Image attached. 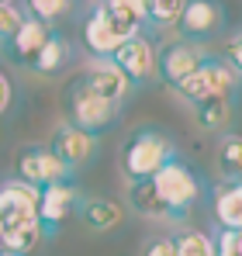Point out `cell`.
Wrapping results in <instances>:
<instances>
[{
    "mask_svg": "<svg viewBox=\"0 0 242 256\" xmlns=\"http://www.w3.org/2000/svg\"><path fill=\"white\" fill-rule=\"evenodd\" d=\"M138 256H173V239L170 236H152V239L142 242Z\"/></svg>",
    "mask_w": 242,
    "mask_h": 256,
    "instance_id": "4316f807",
    "label": "cell"
},
{
    "mask_svg": "<svg viewBox=\"0 0 242 256\" xmlns=\"http://www.w3.org/2000/svg\"><path fill=\"white\" fill-rule=\"evenodd\" d=\"M128 208L142 218H162V204L152 190V180H138L128 187Z\"/></svg>",
    "mask_w": 242,
    "mask_h": 256,
    "instance_id": "44dd1931",
    "label": "cell"
},
{
    "mask_svg": "<svg viewBox=\"0 0 242 256\" xmlns=\"http://www.w3.org/2000/svg\"><path fill=\"white\" fill-rule=\"evenodd\" d=\"M62 166H83V163H90L94 156H97V135H86L80 128H73L70 122H62V125L52 132V142L45 146Z\"/></svg>",
    "mask_w": 242,
    "mask_h": 256,
    "instance_id": "30bf717a",
    "label": "cell"
},
{
    "mask_svg": "<svg viewBox=\"0 0 242 256\" xmlns=\"http://www.w3.org/2000/svg\"><path fill=\"white\" fill-rule=\"evenodd\" d=\"M42 228L32 225V228H18V232H0V256H24L38 246Z\"/></svg>",
    "mask_w": 242,
    "mask_h": 256,
    "instance_id": "7402d4cb",
    "label": "cell"
},
{
    "mask_svg": "<svg viewBox=\"0 0 242 256\" xmlns=\"http://www.w3.org/2000/svg\"><path fill=\"white\" fill-rule=\"evenodd\" d=\"M80 80H83V86H86L90 94H97L100 100H108V104H114V108H121L124 97L132 94L128 80L114 70L111 59H94V62L80 73Z\"/></svg>",
    "mask_w": 242,
    "mask_h": 256,
    "instance_id": "7c38bea8",
    "label": "cell"
},
{
    "mask_svg": "<svg viewBox=\"0 0 242 256\" xmlns=\"http://www.w3.org/2000/svg\"><path fill=\"white\" fill-rule=\"evenodd\" d=\"M194 111H198V125L201 128L218 132V128L228 125V118H232V97H211V100H201V104H194Z\"/></svg>",
    "mask_w": 242,
    "mask_h": 256,
    "instance_id": "ffe728a7",
    "label": "cell"
},
{
    "mask_svg": "<svg viewBox=\"0 0 242 256\" xmlns=\"http://www.w3.org/2000/svg\"><path fill=\"white\" fill-rule=\"evenodd\" d=\"M66 62H70V42H66V35L62 32H48V38L42 45V52L35 56V62H32V70L42 73V76H56V73H62L66 70Z\"/></svg>",
    "mask_w": 242,
    "mask_h": 256,
    "instance_id": "e0dca14e",
    "label": "cell"
},
{
    "mask_svg": "<svg viewBox=\"0 0 242 256\" xmlns=\"http://www.w3.org/2000/svg\"><path fill=\"white\" fill-rule=\"evenodd\" d=\"M173 239V256H214V236L201 228H180Z\"/></svg>",
    "mask_w": 242,
    "mask_h": 256,
    "instance_id": "d6986e66",
    "label": "cell"
},
{
    "mask_svg": "<svg viewBox=\"0 0 242 256\" xmlns=\"http://www.w3.org/2000/svg\"><path fill=\"white\" fill-rule=\"evenodd\" d=\"M10 108V84H7V76L0 73V114Z\"/></svg>",
    "mask_w": 242,
    "mask_h": 256,
    "instance_id": "83f0119b",
    "label": "cell"
},
{
    "mask_svg": "<svg viewBox=\"0 0 242 256\" xmlns=\"http://www.w3.org/2000/svg\"><path fill=\"white\" fill-rule=\"evenodd\" d=\"M218 170H222V180L225 184H239L242 173V138L239 132H228L218 146Z\"/></svg>",
    "mask_w": 242,
    "mask_h": 256,
    "instance_id": "ac0fdd59",
    "label": "cell"
},
{
    "mask_svg": "<svg viewBox=\"0 0 242 256\" xmlns=\"http://www.w3.org/2000/svg\"><path fill=\"white\" fill-rule=\"evenodd\" d=\"M48 24H42L35 18H28L24 14V21H21V28L14 32V38H10V52H14V59L18 62H24V66H32L35 62V56L42 52V45L48 38Z\"/></svg>",
    "mask_w": 242,
    "mask_h": 256,
    "instance_id": "9a60e30c",
    "label": "cell"
},
{
    "mask_svg": "<svg viewBox=\"0 0 242 256\" xmlns=\"http://www.w3.org/2000/svg\"><path fill=\"white\" fill-rule=\"evenodd\" d=\"M204 59H208V52L201 45L184 42V38H170L156 48V76L166 86H176L180 80H187Z\"/></svg>",
    "mask_w": 242,
    "mask_h": 256,
    "instance_id": "52a82bcc",
    "label": "cell"
},
{
    "mask_svg": "<svg viewBox=\"0 0 242 256\" xmlns=\"http://www.w3.org/2000/svg\"><path fill=\"white\" fill-rule=\"evenodd\" d=\"M222 21H225V14H222V7H218V4L190 0V4H184L176 28H180V38H184V42H194V45H198V42H208V38L222 28Z\"/></svg>",
    "mask_w": 242,
    "mask_h": 256,
    "instance_id": "8fae6325",
    "label": "cell"
},
{
    "mask_svg": "<svg viewBox=\"0 0 242 256\" xmlns=\"http://www.w3.org/2000/svg\"><path fill=\"white\" fill-rule=\"evenodd\" d=\"M66 108H70V125L86 132V135H100V132H108V128L118 122V111L114 104H108V100H100L97 94H90L83 80L76 76L73 84H70V94H66Z\"/></svg>",
    "mask_w": 242,
    "mask_h": 256,
    "instance_id": "277c9868",
    "label": "cell"
},
{
    "mask_svg": "<svg viewBox=\"0 0 242 256\" xmlns=\"http://www.w3.org/2000/svg\"><path fill=\"white\" fill-rule=\"evenodd\" d=\"M73 212L80 214V222L90 232H111L124 222V208L111 198H76Z\"/></svg>",
    "mask_w": 242,
    "mask_h": 256,
    "instance_id": "5bb4252c",
    "label": "cell"
},
{
    "mask_svg": "<svg viewBox=\"0 0 242 256\" xmlns=\"http://www.w3.org/2000/svg\"><path fill=\"white\" fill-rule=\"evenodd\" d=\"M236 84H239V73H236V70H228L222 59H204L201 66H198L187 80H180L173 90H176L184 100L201 104V100H211V97H232Z\"/></svg>",
    "mask_w": 242,
    "mask_h": 256,
    "instance_id": "5b68a950",
    "label": "cell"
},
{
    "mask_svg": "<svg viewBox=\"0 0 242 256\" xmlns=\"http://www.w3.org/2000/svg\"><path fill=\"white\" fill-rule=\"evenodd\" d=\"M214 222L222 225V232H242V187L239 184H222L214 190Z\"/></svg>",
    "mask_w": 242,
    "mask_h": 256,
    "instance_id": "2e32d148",
    "label": "cell"
},
{
    "mask_svg": "<svg viewBox=\"0 0 242 256\" xmlns=\"http://www.w3.org/2000/svg\"><path fill=\"white\" fill-rule=\"evenodd\" d=\"M214 256H242V232H218Z\"/></svg>",
    "mask_w": 242,
    "mask_h": 256,
    "instance_id": "484cf974",
    "label": "cell"
},
{
    "mask_svg": "<svg viewBox=\"0 0 242 256\" xmlns=\"http://www.w3.org/2000/svg\"><path fill=\"white\" fill-rule=\"evenodd\" d=\"M21 21H24V7H18V4H0V38H14V32L21 28Z\"/></svg>",
    "mask_w": 242,
    "mask_h": 256,
    "instance_id": "d4e9b609",
    "label": "cell"
},
{
    "mask_svg": "<svg viewBox=\"0 0 242 256\" xmlns=\"http://www.w3.org/2000/svg\"><path fill=\"white\" fill-rule=\"evenodd\" d=\"M152 190H156V198L162 204V218L166 222H184L190 214V208L201 201L204 184L187 160L170 156L160 166V173L152 176Z\"/></svg>",
    "mask_w": 242,
    "mask_h": 256,
    "instance_id": "7a4b0ae2",
    "label": "cell"
},
{
    "mask_svg": "<svg viewBox=\"0 0 242 256\" xmlns=\"http://www.w3.org/2000/svg\"><path fill=\"white\" fill-rule=\"evenodd\" d=\"M180 10H184L180 0H152V4H149V14H146V24L173 28V24L180 21Z\"/></svg>",
    "mask_w": 242,
    "mask_h": 256,
    "instance_id": "603a6c76",
    "label": "cell"
},
{
    "mask_svg": "<svg viewBox=\"0 0 242 256\" xmlns=\"http://www.w3.org/2000/svg\"><path fill=\"white\" fill-rule=\"evenodd\" d=\"M170 156H176V149H173V138H170L166 132H160V128H138V132H132V138L124 142L121 170L128 176V184L152 180Z\"/></svg>",
    "mask_w": 242,
    "mask_h": 256,
    "instance_id": "3957f363",
    "label": "cell"
},
{
    "mask_svg": "<svg viewBox=\"0 0 242 256\" xmlns=\"http://www.w3.org/2000/svg\"><path fill=\"white\" fill-rule=\"evenodd\" d=\"M70 166H62L48 149H42V146H32V149H21V156H18V180L21 184H28V187H48V184H66L70 180Z\"/></svg>",
    "mask_w": 242,
    "mask_h": 256,
    "instance_id": "9c48e42d",
    "label": "cell"
},
{
    "mask_svg": "<svg viewBox=\"0 0 242 256\" xmlns=\"http://www.w3.org/2000/svg\"><path fill=\"white\" fill-rule=\"evenodd\" d=\"M111 62L121 76L128 80V86H142L156 76V45L149 42L146 35H135L128 42H121L111 52Z\"/></svg>",
    "mask_w": 242,
    "mask_h": 256,
    "instance_id": "ba28073f",
    "label": "cell"
},
{
    "mask_svg": "<svg viewBox=\"0 0 242 256\" xmlns=\"http://www.w3.org/2000/svg\"><path fill=\"white\" fill-rule=\"evenodd\" d=\"M149 4L146 0H108L86 10L83 18V45L94 59H111L121 42L142 35Z\"/></svg>",
    "mask_w": 242,
    "mask_h": 256,
    "instance_id": "6da1fadb",
    "label": "cell"
},
{
    "mask_svg": "<svg viewBox=\"0 0 242 256\" xmlns=\"http://www.w3.org/2000/svg\"><path fill=\"white\" fill-rule=\"evenodd\" d=\"M76 187L66 180V184H48V187H42L38 190V228L42 232H56L66 218H70V212L76 208Z\"/></svg>",
    "mask_w": 242,
    "mask_h": 256,
    "instance_id": "4fadbf2b",
    "label": "cell"
},
{
    "mask_svg": "<svg viewBox=\"0 0 242 256\" xmlns=\"http://www.w3.org/2000/svg\"><path fill=\"white\" fill-rule=\"evenodd\" d=\"M24 7H28V18L48 24V21H56V18H62V14L70 10V0H32V4H24Z\"/></svg>",
    "mask_w": 242,
    "mask_h": 256,
    "instance_id": "cb8c5ba5",
    "label": "cell"
},
{
    "mask_svg": "<svg viewBox=\"0 0 242 256\" xmlns=\"http://www.w3.org/2000/svg\"><path fill=\"white\" fill-rule=\"evenodd\" d=\"M32 225H38V190L21 180H7L0 187V232H18Z\"/></svg>",
    "mask_w": 242,
    "mask_h": 256,
    "instance_id": "8992f818",
    "label": "cell"
}]
</instances>
